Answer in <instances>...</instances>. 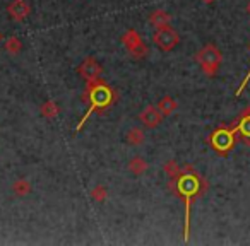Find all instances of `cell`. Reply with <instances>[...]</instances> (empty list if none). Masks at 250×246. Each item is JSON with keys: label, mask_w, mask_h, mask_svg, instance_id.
Listing matches in <instances>:
<instances>
[{"label": "cell", "mask_w": 250, "mask_h": 246, "mask_svg": "<svg viewBox=\"0 0 250 246\" xmlns=\"http://www.w3.org/2000/svg\"><path fill=\"white\" fill-rule=\"evenodd\" d=\"M7 14L12 21L22 22L29 14H31V7L26 0H12L11 4L7 5Z\"/></svg>", "instance_id": "cell-8"}, {"label": "cell", "mask_w": 250, "mask_h": 246, "mask_svg": "<svg viewBox=\"0 0 250 246\" xmlns=\"http://www.w3.org/2000/svg\"><path fill=\"white\" fill-rule=\"evenodd\" d=\"M101 74H103V69H101V65L96 62L94 57H87L79 65V76L83 77L86 82L101 79Z\"/></svg>", "instance_id": "cell-7"}, {"label": "cell", "mask_w": 250, "mask_h": 246, "mask_svg": "<svg viewBox=\"0 0 250 246\" xmlns=\"http://www.w3.org/2000/svg\"><path fill=\"white\" fill-rule=\"evenodd\" d=\"M153 41L156 43L158 48L163 50V52H171V50L180 43V36H178V33L168 24V26H163V28L156 29V33H154V36H153Z\"/></svg>", "instance_id": "cell-6"}, {"label": "cell", "mask_w": 250, "mask_h": 246, "mask_svg": "<svg viewBox=\"0 0 250 246\" xmlns=\"http://www.w3.org/2000/svg\"><path fill=\"white\" fill-rule=\"evenodd\" d=\"M12 191H14L18 197H24V195L31 193V183H29L26 178H18V180L12 183Z\"/></svg>", "instance_id": "cell-16"}, {"label": "cell", "mask_w": 250, "mask_h": 246, "mask_svg": "<svg viewBox=\"0 0 250 246\" xmlns=\"http://www.w3.org/2000/svg\"><path fill=\"white\" fill-rule=\"evenodd\" d=\"M163 118L165 116L161 114V111L158 110V106H146L139 114L141 123H143L146 129H156Z\"/></svg>", "instance_id": "cell-9"}, {"label": "cell", "mask_w": 250, "mask_h": 246, "mask_svg": "<svg viewBox=\"0 0 250 246\" xmlns=\"http://www.w3.org/2000/svg\"><path fill=\"white\" fill-rule=\"evenodd\" d=\"M249 80H250V70H249V74H247L245 79H243V82L240 84V87H238V89H236V93H235L236 96H240V94L243 93V89H245V87H247V84H249Z\"/></svg>", "instance_id": "cell-20"}, {"label": "cell", "mask_w": 250, "mask_h": 246, "mask_svg": "<svg viewBox=\"0 0 250 246\" xmlns=\"http://www.w3.org/2000/svg\"><path fill=\"white\" fill-rule=\"evenodd\" d=\"M156 106H158V110L161 111V114H163V116H170V114H173L175 111H177L178 104L171 96H163L160 101H158Z\"/></svg>", "instance_id": "cell-12"}, {"label": "cell", "mask_w": 250, "mask_h": 246, "mask_svg": "<svg viewBox=\"0 0 250 246\" xmlns=\"http://www.w3.org/2000/svg\"><path fill=\"white\" fill-rule=\"evenodd\" d=\"M115 91L108 86L104 80L98 79V80H91L87 82V87H86V93H84V101H89V108H87L86 114L81 118V121L77 123V129L76 132H79L81 129L84 127L89 116L96 111H101V110H106L108 106L115 103Z\"/></svg>", "instance_id": "cell-2"}, {"label": "cell", "mask_w": 250, "mask_h": 246, "mask_svg": "<svg viewBox=\"0 0 250 246\" xmlns=\"http://www.w3.org/2000/svg\"><path fill=\"white\" fill-rule=\"evenodd\" d=\"M125 140H127L130 146H141V144L146 140V133H144V130L139 129V127H132V129H129V132L125 133Z\"/></svg>", "instance_id": "cell-13"}, {"label": "cell", "mask_w": 250, "mask_h": 246, "mask_svg": "<svg viewBox=\"0 0 250 246\" xmlns=\"http://www.w3.org/2000/svg\"><path fill=\"white\" fill-rule=\"evenodd\" d=\"M202 2H206V4H212L214 0H202Z\"/></svg>", "instance_id": "cell-21"}, {"label": "cell", "mask_w": 250, "mask_h": 246, "mask_svg": "<svg viewBox=\"0 0 250 246\" xmlns=\"http://www.w3.org/2000/svg\"><path fill=\"white\" fill-rule=\"evenodd\" d=\"M22 50V43L19 38H16V36H11V38H7V41H5V52L9 53V55H19Z\"/></svg>", "instance_id": "cell-17"}, {"label": "cell", "mask_w": 250, "mask_h": 246, "mask_svg": "<svg viewBox=\"0 0 250 246\" xmlns=\"http://www.w3.org/2000/svg\"><path fill=\"white\" fill-rule=\"evenodd\" d=\"M129 171L132 174H136V176H141V174H144L147 171V163L146 159H143V157L136 156L130 159L129 163Z\"/></svg>", "instance_id": "cell-15"}, {"label": "cell", "mask_w": 250, "mask_h": 246, "mask_svg": "<svg viewBox=\"0 0 250 246\" xmlns=\"http://www.w3.org/2000/svg\"><path fill=\"white\" fill-rule=\"evenodd\" d=\"M59 104L55 103L53 99H48L45 101V103L42 104V108H40V113H42L43 118H48V120H53V118L59 114Z\"/></svg>", "instance_id": "cell-14"}, {"label": "cell", "mask_w": 250, "mask_h": 246, "mask_svg": "<svg viewBox=\"0 0 250 246\" xmlns=\"http://www.w3.org/2000/svg\"><path fill=\"white\" fill-rule=\"evenodd\" d=\"M2 39H4V35H2V31H0V41H2Z\"/></svg>", "instance_id": "cell-23"}, {"label": "cell", "mask_w": 250, "mask_h": 246, "mask_svg": "<svg viewBox=\"0 0 250 246\" xmlns=\"http://www.w3.org/2000/svg\"><path fill=\"white\" fill-rule=\"evenodd\" d=\"M106 197H108V190L103 185H98V187H94L93 190H91V198H93L94 202L103 204V202L106 200Z\"/></svg>", "instance_id": "cell-19"}, {"label": "cell", "mask_w": 250, "mask_h": 246, "mask_svg": "<svg viewBox=\"0 0 250 246\" xmlns=\"http://www.w3.org/2000/svg\"><path fill=\"white\" fill-rule=\"evenodd\" d=\"M170 187L173 188V191L182 197L185 204V226H184V239L188 241V234H190V208L192 204L197 197H201L202 193L206 191V183L195 170L190 166V164H185L182 168L180 174H178L177 180H170Z\"/></svg>", "instance_id": "cell-1"}, {"label": "cell", "mask_w": 250, "mask_h": 246, "mask_svg": "<svg viewBox=\"0 0 250 246\" xmlns=\"http://www.w3.org/2000/svg\"><path fill=\"white\" fill-rule=\"evenodd\" d=\"M223 55L214 45H206L195 53V62L201 65L202 72L208 77H214L218 74V69L221 65Z\"/></svg>", "instance_id": "cell-3"}, {"label": "cell", "mask_w": 250, "mask_h": 246, "mask_svg": "<svg viewBox=\"0 0 250 246\" xmlns=\"http://www.w3.org/2000/svg\"><path fill=\"white\" fill-rule=\"evenodd\" d=\"M236 133L242 135V140L245 146H250V108L243 110V113L240 114L238 123L235 125Z\"/></svg>", "instance_id": "cell-10"}, {"label": "cell", "mask_w": 250, "mask_h": 246, "mask_svg": "<svg viewBox=\"0 0 250 246\" xmlns=\"http://www.w3.org/2000/svg\"><path fill=\"white\" fill-rule=\"evenodd\" d=\"M235 137H236L235 127H233V129L219 127V129H216L214 132L211 133V137H209V144H211V147L218 154L226 156V154L233 149V146H235V140H236Z\"/></svg>", "instance_id": "cell-4"}, {"label": "cell", "mask_w": 250, "mask_h": 246, "mask_svg": "<svg viewBox=\"0 0 250 246\" xmlns=\"http://www.w3.org/2000/svg\"><path fill=\"white\" fill-rule=\"evenodd\" d=\"M247 12H249V16H250V2H249V5H247Z\"/></svg>", "instance_id": "cell-22"}, {"label": "cell", "mask_w": 250, "mask_h": 246, "mask_svg": "<svg viewBox=\"0 0 250 246\" xmlns=\"http://www.w3.org/2000/svg\"><path fill=\"white\" fill-rule=\"evenodd\" d=\"M122 43H124L125 50L134 57V58H144L147 55V46L144 39L136 29H127L122 36Z\"/></svg>", "instance_id": "cell-5"}, {"label": "cell", "mask_w": 250, "mask_h": 246, "mask_svg": "<svg viewBox=\"0 0 250 246\" xmlns=\"http://www.w3.org/2000/svg\"><path fill=\"white\" fill-rule=\"evenodd\" d=\"M149 22L154 26V28H163V26H168L171 22V16L168 14L163 9H156L149 14Z\"/></svg>", "instance_id": "cell-11"}, {"label": "cell", "mask_w": 250, "mask_h": 246, "mask_svg": "<svg viewBox=\"0 0 250 246\" xmlns=\"http://www.w3.org/2000/svg\"><path fill=\"white\" fill-rule=\"evenodd\" d=\"M163 170H165V173L168 174L170 180H177L178 174H180V171H182V168L177 164V161H168V163H165Z\"/></svg>", "instance_id": "cell-18"}]
</instances>
